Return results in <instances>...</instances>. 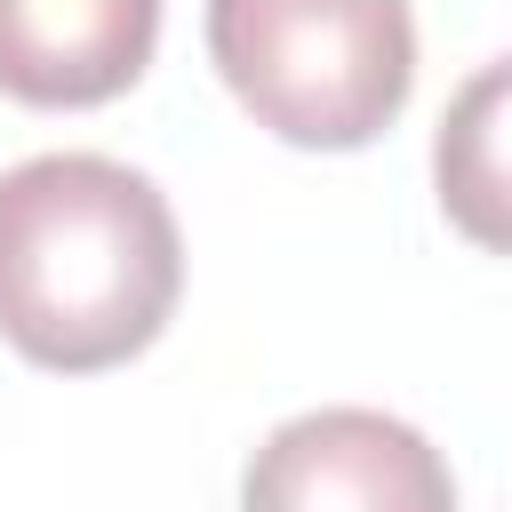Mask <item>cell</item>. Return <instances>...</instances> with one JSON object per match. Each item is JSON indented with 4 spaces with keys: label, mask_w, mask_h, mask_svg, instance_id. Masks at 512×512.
<instances>
[{
    "label": "cell",
    "mask_w": 512,
    "mask_h": 512,
    "mask_svg": "<svg viewBox=\"0 0 512 512\" xmlns=\"http://www.w3.org/2000/svg\"><path fill=\"white\" fill-rule=\"evenodd\" d=\"M184 296V240L152 176L40 152L0 176V336L56 376L136 360Z\"/></svg>",
    "instance_id": "1"
},
{
    "label": "cell",
    "mask_w": 512,
    "mask_h": 512,
    "mask_svg": "<svg viewBox=\"0 0 512 512\" xmlns=\"http://www.w3.org/2000/svg\"><path fill=\"white\" fill-rule=\"evenodd\" d=\"M240 512H456V472L384 408H312L248 456Z\"/></svg>",
    "instance_id": "3"
},
{
    "label": "cell",
    "mask_w": 512,
    "mask_h": 512,
    "mask_svg": "<svg viewBox=\"0 0 512 512\" xmlns=\"http://www.w3.org/2000/svg\"><path fill=\"white\" fill-rule=\"evenodd\" d=\"M160 0H0V96L32 112H88L144 80Z\"/></svg>",
    "instance_id": "4"
},
{
    "label": "cell",
    "mask_w": 512,
    "mask_h": 512,
    "mask_svg": "<svg viewBox=\"0 0 512 512\" xmlns=\"http://www.w3.org/2000/svg\"><path fill=\"white\" fill-rule=\"evenodd\" d=\"M432 192L472 248L512 256V56L480 64L448 96L432 136Z\"/></svg>",
    "instance_id": "5"
},
{
    "label": "cell",
    "mask_w": 512,
    "mask_h": 512,
    "mask_svg": "<svg viewBox=\"0 0 512 512\" xmlns=\"http://www.w3.org/2000/svg\"><path fill=\"white\" fill-rule=\"evenodd\" d=\"M208 64L280 144L360 152L416 88V16L408 0H208Z\"/></svg>",
    "instance_id": "2"
}]
</instances>
